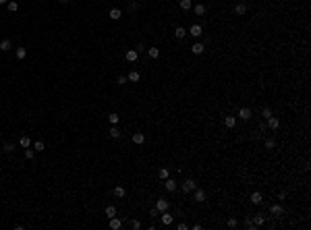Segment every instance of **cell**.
Wrapping results in <instances>:
<instances>
[{
	"instance_id": "cell-1",
	"label": "cell",
	"mask_w": 311,
	"mask_h": 230,
	"mask_svg": "<svg viewBox=\"0 0 311 230\" xmlns=\"http://www.w3.org/2000/svg\"><path fill=\"white\" fill-rule=\"evenodd\" d=\"M195 189H197V182H195L193 178H187V181L183 182V191H185V193H191Z\"/></svg>"
},
{
	"instance_id": "cell-2",
	"label": "cell",
	"mask_w": 311,
	"mask_h": 230,
	"mask_svg": "<svg viewBox=\"0 0 311 230\" xmlns=\"http://www.w3.org/2000/svg\"><path fill=\"white\" fill-rule=\"evenodd\" d=\"M247 11H249V8H247V4H245V2L235 4V15H236V17H245V15H247Z\"/></svg>"
},
{
	"instance_id": "cell-3",
	"label": "cell",
	"mask_w": 311,
	"mask_h": 230,
	"mask_svg": "<svg viewBox=\"0 0 311 230\" xmlns=\"http://www.w3.org/2000/svg\"><path fill=\"white\" fill-rule=\"evenodd\" d=\"M164 185H166V191H168V193H174V191L179 189V185H176V181H172L170 176L166 178V182H164Z\"/></svg>"
},
{
	"instance_id": "cell-4",
	"label": "cell",
	"mask_w": 311,
	"mask_h": 230,
	"mask_svg": "<svg viewBox=\"0 0 311 230\" xmlns=\"http://www.w3.org/2000/svg\"><path fill=\"white\" fill-rule=\"evenodd\" d=\"M268 126H270V129H272V131H276L278 126H280V118H276V116L272 114V116H270V118H268Z\"/></svg>"
},
{
	"instance_id": "cell-5",
	"label": "cell",
	"mask_w": 311,
	"mask_h": 230,
	"mask_svg": "<svg viewBox=\"0 0 311 230\" xmlns=\"http://www.w3.org/2000/svg\"><path fill=\"white\" fill-rule=\"evenodd\" d=\"M108 17H110L112 21H118V19L123 17V11H120V8H110V13H108Z\"/></svg>"
},
{
	"instance_id": "cell-6",
	"label": "cell",
	"mask_w": 311,
	"mask_h": 230,
	"mask_svg": "<svg viewBox=\"0 0 311 230\" xmlns=\"http://www.w3.org/2000/svg\"><path fill=\"white\" fill-rule=\"evenodd\" d=\"M189 33L193 35V37H199V35L203 33V29H201V25H197V23H195V25H191V29H189Z\"/></svg>"
},
{
	"instance_id": "cell-7",
	"label": "cell",
	"mask_w": 311,
	"mask_h": 230,
	"mask_svg": "<svg viewBox=\"0 0 311 230\" xmlns=\"http://www.w3.org/2000/svg\"><path fill=\"white\" fill-rule=\"evenodd\" d=\"M239 118H241V120H249V118H251V110L243 106L241 110H239Z\"/></svg>"
},
{
	"instance_id": "cell-8",
	"label": "cell",
	"mask_w": 311,
	"mask_h": 230,
	"mask_svg": "<svg viewBox=\"0 0 311 230\" xmlns=\"http://www.w3.org/2000/svg\"><path fill=\"white\" fill-rule=\"evenodd\" d=\"M124 56H127V60H129V62H135V60L139 58V52H137V50H127V54H124Z\"/></svg>"
},
{
	"instance_id": "cell-9",
	"label": "cell",
	"mask_w": 311,
	"mask_h": 230,
	"mask_svg": "<svg viewBox=\"0 0 311 230\" xmlns=\"http://www.w3.org/2000/svg\"><path fill=\"white\" fill-rule=\"evenodd\" d=\"M270 211H272L274 216H282V214H284V207L280 205V203H274V205L270 207Z\"/></svg>"
},
{
	"instance_id": "cell-10",
	"label": "cell",
	"mask_w": 311,
	"mask_h": 230,
	"mask_svg": "<svg viewBox=\"0 0 311 230\" xmlns=\"http://www.w3.org/2000/svg\"><path fill=\"white\" fill-rule=\"evenodd\" d=\"M156 209H158V211H168V201H166V199H158V201H156Z\"/></svg>"
},
{
	"instance_id": "cell-11",
	"label": "cell",
	"mask_w": 311,
	"mask_h": 230,
	"mask_svg": "<svg viewBox=\"0 0 311 230\" xmlns=\"http://www.w3.org/2000/svg\"><path fill=\"white\" fill-rule=\"evenodd\" d=\"M203 50H205V46H203V44H199V42L191 46V52H193V54H197V56L203 54Z\"/></svg>"
},
{
	"instance_id": "cell-12",
	"label": "cell",
	"mask_w": 311,
	"mask_h": 230,
	"mask_svg": "<svg viewBox=\"0 0 311 230\" xmlns=\"http://www.w3.org/2000/svg\"><path fill=\"white\" fill-rule=\"evenodd\" d=\"M249 199H251V203H255V205H259V203L263 201V197H261V193H259V191L251 193V197H249Z\"/></svg>"
},
{
	"instance_id": "cell-13",
	"label": "cell",
	"mask_w": 311,
	"mask_h": 230,
	"mask_svg": "<svg viewBox=\"0 0 311 230\" xmlns=\"http://www.w3.org/2000/svg\"><path fill=\"white\" fill-rule=\"evenodd\" d=\"M143 141H145V135H143V133H133V143H135V145H141Z\"/></svg>"
},
{
	"instance_id": "cell-14",
	"label": "cell",
	"mask_w": 311,
	"mask_h": 230,
	"mask_svg": "<svg viewBox=\"0 0 311 230\" xmlns=\"http://www.w3.org/2000/svg\"><path fill=\"white\" fill-rule=\"evenodd\" d=\"M160 220H162L164 226H170V224H172V216H170L168 211H162V218H160Z\"/></svg>"
},
{
	"instance_id": "cell-15",
	"label": "cell",
	"mask_w": 311,
	"mask_h": 230,
	"mask_svg": "<svg viewBox=\"0 0 311 230\" xmlns=\"http://www.w3.org/2000/svg\"><path fill=\"white\" fill-rule=\"evenodd\" d=\"M187 33H189V31H187L185 27H176V29H174V37H176V40H183Z\"/></svg>"
},
{
	"instance_id": "cell-16",
	"label": "cell",
	"mask_w": 311,
	"mask_h": 230,
	"mask_svg": "<svg viewBox=\"0 0 311 230\" xmlns=\"http://www.w3.org/2000/svg\"><path fill=\"white\" fill-rule=\"evenodd\" d=\"M224 125H226L228 129H235V126H236V118H235V116H224Z\"/></svg>"
},
{
	"instance_id": "cell-17",
	"label": "cell",
	"mask_w": 311,
	"mask_h": 230,
	"mask_svg": "<svg viewBox=\"0 0 311 230\" xmlns=\"http://www.w3.org/2000/svg\"><path fill=\"white\" fill-rule=\"evenodd\" d=\"M253 224H255V226H263V224H266V216H263V214H255Z\"/></svg>"
},
{
	"instance_id": "cell-18",
	"label": "cell",
	"mask_w": 311,
	"mask_h": 230,
	"mask_svg": "<svg viewBox=\"0 0 311 230\" xmlns=\"http://www.w3.org/2000/svg\"><path fill=\"white\" fill-rule=\"evenodd\" d=\"M127 79H129V81H131V83H137L139 79H141V75H139L137 70H131V73H129V75H127Z\"/></svg>"
},
{
	"instance_id": "cell-19",
	"label": "cell",
	"mask_w": 311,
	"mask_h": 230,
	"mask_svg": "<svg viewBox=\"0 0 311 230\" xmlns=\"http://www.w3.org/2000/svg\"><path fill=\"white\" fill-rule=\"evenodd\" d=\"M195 201H205V191H201V189H195Z\"/></svg>"
},
{
	"instance_id": "cell-20",
	"label": "cell",
	"mask_w": 311,
	"mask_h": 230,
	"mask_svg": "<svg viewBox=\"0 0 311 230\" xmlns=\"http://www.w3.org/2000/svg\"><path fill=\"white\" fill-rule=\"evenodd\" d=\"M120 226H123V222H120V220H118L116 216H114V218H110V228H112V230H118Z\"/></svg>"
},
{
	"instance_id": "cell-21",
	"label": "cell",
	"mask_w": 311,
	"mask_h": 230,
	"mask_svg": "<svg viewBox=\"0 0 311 230\" xmlns=\"http://www.w3.org/2000/svg\"><path fill=\"white\" fill-rule=\"evenodd\" d=\"M193 11H195V15H197V17H201V15H205V4H195Z\"/></svg>"
},
{
	"instance_id": "cell-22",
	"label": "cell",
	"mask_w": 311,
	"mask_h": 230,
	"mask_svg": "<svg viewBox=\"0 0 311 230\" xmlns=\"http://www.w3.org/2000/svg\"><path fill=\"white\" fill-rule=\"evenodd\" d=\"M179 4H180L183 11H191V8H193V2H191V0H180Z\"/></svg>"
},
{
	"instance_id": "cell-23",
	"label": "cell",
	"mask_w": 311,
	"mask_h": 230,
	"mask_svg": "<svg viewBox=\"0 0 311 230\" xmlns=\"http://www.w3.org/2000/svg\"><path fill=\"white\" fill-rule=\"evenodd\" d=\"M11 46H13V44H11V40H2V42H0V50H2V52H8V50H11Z\"/></svg>"
},
{
	"instance_id": "cell-24",
	"label": "cell",
	"mask_w": 311,
	"mask_h": 230,
	"mask_svg": "<svg viewBox=\"0 0 311 230\" xmlns=\"http://www.w3.org/2000/svg\"><path fill=\"white\" fill-rule=\"evenodd\" d=\"M124 195H127L124 187H114V197H124Z\"/></svg>"
},
{
	"instance_id": "cell-25",
	"label": "cell",
	"mask_w": 311,
	"mask_h": 230,
	"mask_svg": "<svg viewBox=\"0 0 311 230\" xmlns=\"http://www.w3.org/2000/svg\"><path fill=\"white\" fill-rule=\"evenodd\" d=\"M106 216L114 218V216H116V207H114V205H108V207H106Z\"/></svg>"
},
{
	"instance_id": "cell-26",
	"label": "cell",
	"mask_w": 311,
	"mask_h": 230,
	"mask_svg": "<svg viewBox=\"0 0 311 230\" xmlns=\"http://www.w3.org/2000/svg\"><path fill=\"white\" fill-rule=\"evenodd\" d=\"M110 137H112V139H118V137H120V131L116 129V125H112V129H110Z\"/></svg>"
},
{
	"instance_id": "cell-27",
	"label": "cell",
	"mask_w": 311,
	"mask_h": 230,
	"mask_svg": "<svg viewBox=\"0 0 311 230\" xmlns=\"http://www.w3.org/2000/svg\"><path fill=\"white\" fill-rule=\"evenodd\" d=\"M2 151H4V153H13V151H15V143H4Z\"/></svg>"
},
{
	"instance_id": "cell-28",
	"label": "cell",
	"mask_w": 311,
	"mask_h": 230,
	"mask_svg": "<svg viewBox=\"0 0 311 230\" xmlns=\"http://www.w3.org/2000/svg\"><path fill=\"white\" fill-rule=\"evenodd\" d=\"M19 143H21V147H29V145H31V141H29V137H27V135H23Z\"/></svg>"
},
{
	"instance_id": "cell-29",
	"label": "cell",
	"mask_w": 311,
	"mask_h": 230,
	"mask_svg": "<svg viewBox=\"0 0 311 230\" xmlns=\"http://www.w3.org/2000/svg\"><path fill=\"white\" fill-rule=\"evenodd\" d=\"M44 147H46V145H44V141H35V143H33L35 153H37V151H44Z\"/></svg>"
},
{
	"instance_id": "cell-30",
	"label": "cell",
	"mask_w": 311,
	"mask_h": 230,
	"mask_svg": "<svg viewBox=\"0 0 311 230\" xmlns=\"http://www.w3.org/2000/svg\"><path fill=\"white\" fill-rule=\"evenodd\" d=\"M17 8H19V2H17V0H11V2H8V11H11V13H15Z\"/></svg>"
},
{
	"instance_id": "cell-31",
	"label": "cell",
	"mask_w": 311,
	"mask_h": 230,
	"mask_svg": "<svg viewBox=\"0 0 311 230\" xmlns=\"http://www.w3.org/2000/svg\"><path fill=\"white\" fill-rule=\"evenodd\" d=\"M168 176H170V170H168V168H162V170H160V178H162V181H166Z\"/></svg>"
},
{
	"instance_id": "cell-32",
	"label": "cell",
	"mask_w": 311,
	"mask_h": 230,
	"mask_svg": "<svg viewBox=\"0 0 311 230\" xmlns=\"http://www.w3.org/2000/svg\"><path fill=\"white\" fill-rule=\"evenodd\" d=\"M25 56H27V50H25V48H17V58H19V60H21V58H25Z\"/></svg>"
},
{
	"instance_id": "cell-33",
	"label": "cell",
	"mask_w": 311,
	"mask_h": 230,
	"mask_svg": "<svg viewBox=\"0 0 311 230\" xmlns=\"http://www.w3.org/2000/svg\"><path fill=\"white\" fill-rule=\"evenodd\" d=\"M108 120H110V125H118L120 116H118V114H110V116H108Z\"/></svg>"
},
{
	"instance_id": "cell-34",
	"label": "cell",
	"mask_w": 311,
	"mask_h": 230,
	"mask_svg": "<svg viewBox=\"0 0 311 230\" xmlns=\"http://www.w3.org/2000/svg\"><path fill=\"white\" fill-rule=\"evenodd\" d=\"M147 54L152 56V58H158V56H160V50H158V48H149V50H147Z\"/></svg>"
},
{
	"instance_id": "cell-35",
	"label": "cell",
	"mask_w": 311,
	"mask_h": 230,
	"mask_svg": "<svg viewBox=\"0 0 311 230\" xmlns=\"http://www.w3.org/2000/svg\"><path fill=\"white\" fill-rule=\"evenodd\" d=\"M33 155H35L33 147H31V149H25V158H27V160H33Z\"/></svg>"
},
{
	"instance_id": "cell-36",
	"label": "cell",
	"mask_w": 311,
	"mask_h": 230,
	"mask_svg": "<svg viewBox=\"0 0 311 230\" xmlns=\"http://www.w3.org/2000/svg\"><path fill=\"white\" fill-rule=\"evenodd\" d=\"M276 147V141L274 139H266V149H274Z\"/></svg>"
},
{
	"instance_id": "cell-37",
	"label": "cell",
	"mask_w": 311,
	"mask_h": 230,
	"mask_svg": "<svg viewBox=\"0 0 311 230\" xmlns=\"http://www.w3.org/2000/svg\"><path fill=\"white\" fill-rule=\"evenodd\" d=\"M261 116H263L266 120H268L270 116H272V110H270V108H263V110H261Z\"/></svg>"
},
{
	"instance_id": "cell-38",
	"label": "cell",
	"mask_w": 311,
	"mask_h": 230,
	"mask_svg": "<svg viewBox=\"0 0 311 230\" xmlns=\"http://www.w3.org/2000/svg\"><path fill=\"white\" fill-rule=\"evenodd\" d=\"M131 228H133V230H139V228H141V222H139V220H133V222H131Z\"/></svg>"
},
{
	"instance_id": "cell-39",
	"label": "cell",
	"mask_w": 311,
	"mask_h": 230,
	"mask_svg": "<svg viewBox=\"0 0 311 230\" xmlns=\"http://www.w3.org/2000/svg\"><path fill=\"white\" fill-rule=\"evenodd\" d=\"M228 226H230V228H236V226H239V222H236L235 218H230V220H228Z\"/></svg>"
},
{
	"instance_id": "cell-40",
	"label": "cell",
	"mask_w": 311,
	"mask_h": 230,
	"mask_svg": "<svg viewBox=\"0 0 311 230\" xmlns=\"http://www.w3.org/2000/svg\"><path fill=\"white\" fill-rule=\"evenodd\" d=\"M127 81H129V79H127V77H124V75H120V77H118V81H116V83H118V85H124V83H127Z\"/></svg>"
},
{
	"instance_id": "cell-41",
	"label": "cell",
	"mask_w": 311,
	"mask_h": 230,
	"mask_svg": "<svg viewBox=\"0 0 311 230\" xmlns=\"http://www.w3.org/2000/svg\"><path fill=\"white\" fill-rule=\"evenodd\" d=\"M245 226H247L249 230H253V228H255V224H253V220H249V218H247V222H245Z\"/></svg>"
},
{
	"instance_id": "cell-42",
	"label": "cell",
	"mask_w": 311,
	"mask_h": 230,
	"mask_svg": "<svg viewBox=\"0 0 311 230\" xmlns=\"http://www.w3.org/2000/svg\"><path fill=\"white\" fill-rule=\"evenodd\" d=\"M176 228H179V230H187V228H189V226H187L185 222H180V224H176Z\"/></svg>"
},
{
	"instance_id": "cell-43",
	"label": "cell",
	"mask_w": 311,
	"mask_h": 230,
	"mask_svg": "<svg viewBox=\"0 0 311 230\" xmlns=\"http://www.w3.org/2000/svg\"><path fill=\"white\" fill-rule=\"evenodd\" d=\"M6 2H8V0H0V4H6Z\"/></svg>"
},
{
	"instance_id": "cell-44",
	"label": "cell",
	"mask_w": 311,
	"mask_h": 230,
	"mask_svg": "<svg viewBox=\"0 0 311 230\" xmlns=\"http://www.w3.org/2000/svg\"><path fill=\"white\" fill-rule=\"evenodd\" d=\"M160 2H162V0H160Z\"/></svg>"
},
{
	"instance_id": "cell-45",
	"label": "cell",
	"mask_w": 311,
	"mask_h": 230,
	"mask_svg": "<svg viewBox=\"0 0 311 230\" xmlns=\"http://www.w3.org/2000/svg\"><path fill=\"white\" fill-rule=\"evenodd\" d=\"M67 2H69V0H67Z\"/></svg>"
}]
</instances>
